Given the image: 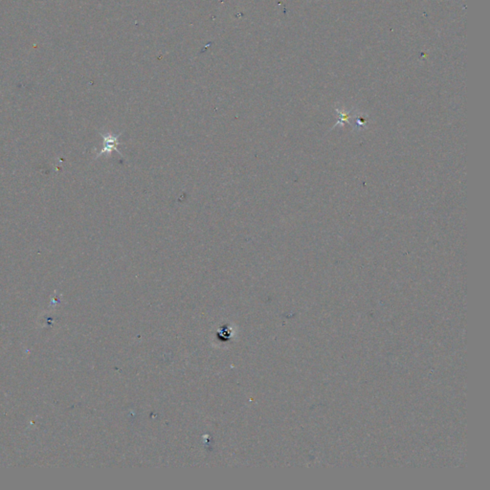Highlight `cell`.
<instances>
[{
  "mask_svg": "<svg viewBox=\"0 0 490 490\" xmlns=\"http://www.w3.org/2000/svg\"><path fill=\"white\" fill-rule=\"evenodd\" d=\"M103 137H104V147H103L101 151L97 154V157H99L100 155H103L104 153H109V152L113 151L119 152V151L117 150L118 146L120 145L119 140H118V138H119L118 136H115L112 134H107V135H103Z\"/></svg>",
  "mask_w": 490,
  "mask_h": 490,
  "instance_id": "6da1fadb",
  "label": "cell"
}]
</instances>
